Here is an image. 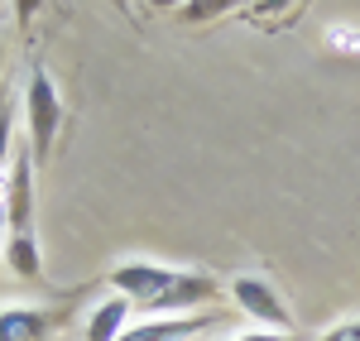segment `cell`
I'll return each instance as SVG.
<instances>
[{"mask_svg": "<svg viewBox=\"0 0 360 341\" xmlns=\"http://www.w3.org/2000/svg\"><path fill=\"white\" fill-rule=\"evenodd\" d=\"M111 288L149 317H188V308H202L221 293L212 274H183L164 264H120L111 269Z\"/></svg>", "mask_w": 360, "mask_h": 341, "instance_id": "6da1fadb", "label": "cell"}, {"mask_svg": "<svg viewBox=\"0 0 360 341\" xmlns=\"http://www.w3.org/2000/svg\"><path fill=\"white\" fill-rule=\"evenodd\" d=\"M25 115H29V149H34V164L49 159V149L58 140V125H63V101H58V86L49 77V67H29V86H25Z\"/></svg>", "mask_w": 360, "mask_h": 341, "instance_id": "7a4b0ae2", "label": "cell"}, {"mask_svg": "<svg viewBox=\"0 0 360 341\" xmlns=\"http://www.w3.org/2000/svg\"><path fill=\"white\" fill-rule=\"evenodd\" d=\"M231 298H236V308H240L245 317H255L259 327H274V332H288V327H293L283 298H278L264 279H255V274H240V279L231 284Z\"/></svg>", "mask_w": 360, "mask_h": 341, "instance_id": "3957f363", "label": "cell"}, {"mask_svg": "<svg viewBox=\"0 0 360 341\" xmlns=\"http://www.w3.org/2000/svg\"><path fill=\"white\" fill-rule=\"evenodd\" d=\"M10 198H5V221H10V236H25L34 231V159L29 149H15L10 154Z\"/></svg>", "mask_w": 360, "mask_h": 341, "instance_id": "277c9868", "label": "cell"}, {"mask_svg": "<svg viewBox=\"0 0 360 341\" xmlns=\"http://www.w3.org/2000/svg\"><path fill=\"white\" fill-rule=\"evenodd\" d=\"M207 327V317H144L120 341H188Z\"/></svg>", "mask_w": 360, "mask_h": 341, "instance_id": "5b68a950", "label": "cell"}, {"mask_svg": "<svg viewBox=\"0 0 360 341\" xmlns=\"http://www.w3.org/2000/svg\"><path fill=\"white\" fill-rule=\"evenodd\" d=\"M130 298H106V303H96L91 317H86V341H120L130 332Z\"/></svg>", "mask_w": 360, "mask_h": 341, "instance_id": "8992f818", "label": "cell"}, {"mask_svg": "<svg viewBox=\"0 0 360 341\" xmlns=\"http://www.w3.org/2000/svg\"><path fill=\"white\" fill-rule=\"evenodd\" d=\"M53 317L39 308H0V341H49Z\"/></svg>", "mask_w": 360, "mask_h": 341, "instance_id": "52a82bcc", "label": "cell"}, {"mask_svg": "<svg viewBox=\"0 0 360 341\" xmlns=\"http://www.w3.org/2000/svg\"><path fill=\"white\" fill-rule=\"evenodd\" d=\"M5 264H10L20 279H39L44 259H39V240H34V231H25V236H10V240H5Z\"/></svg>", "mask_w": 360, "mask_h": 341, "instance_id": "ba28073f", "label": "cell"}, {"mask_svg": "<svg viewBox=\"0 0 360 341\" xmlns=\"http://www.w3.org/2000/svg\"><path fill=\"white\" fill-rule=\"evenodd\" d=\"M10 120H15V101L0 96V169H5V154H10Z\"/></svg>", "mask_w": 360, "mask_h": 341, "instance_id": "9c48e42d", "label": "cell"}, {"mask_svg": "<svg viewBox=\"0 0 360 341\" xmlns=\"http://www.w3.org/2000/svg\"><path fill=\"white\" fill-rule=\"evenodd\" d=\"M317 341H360V322H341V327H332V332H322Z\"/></svg>", "mask_w": 360, "mask_h": 341, "instance_id": "30bf717a", "label": "cell"}, {"mask_svg": "<svg viewBox=\"0 0 360 341\" xmlns=\"http://www.w3.org/2000/svg\"><path fill=\"white\" fill-rule=\"evenodd\" d=\"M236 341H293L288 332H245V337H236Z\"/></svg>", "mask_w": 360, "mask_h": 341, "instance_id": "8fae6325", "label": "cell"}, {"mask_svg": "<svg viewBox=\"0 0 360 341\" xmlns=\"http://www.w3.org/2000/svg\"><path fill=\"white\" fill-rule=\"evenodd\" d=\"M5 231H10V221H5V207H0V255H5V240H10Z\"/></svg>", "mask_w": 360, "mask_h": 341, "instance_id": "7c38bea8", "label": "cell"}]
</instances>
